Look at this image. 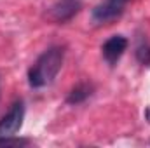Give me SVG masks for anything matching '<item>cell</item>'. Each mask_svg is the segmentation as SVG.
<instances>
[{"label":"cell","instance_id":"3957f363","mask_svg":"<svg viewBox=\"0 0 150 148\" xmlns=\"http://www.w3.org/2000/svg\"><path fill=\"white\" fill-rule=\"evenodd\" d=\"M122 11H124L122 0H108L105 4L96 5L91 12V18H93V23L103 25V23H110L113 19H117L122 14Z\"/></svg>","mask_w":150,"mask_h":148},{"label":"cell","instance_id":"8992f818","mask_svg":"<svg viewBox=\"0 0 150 148\" xmlns=\"http://www.w3.org/2000/svg\"><path fill=\"white\" fill-rule=\"evenodd\" d=\"M91 94H93V85L87 84V82H82V84L75 85L74 89L68 92L67 103H68V105H80V103H84Z\"/></svg>","mask_w":150,"mask_h":148},{"label":"cell","instance_id":"52a82bcc","mask_svg":"<svg viewBox=\"0 0 150 148\" xmlns=\"http://www.w3.org/2000/svg\"><path fill=\"white\" fill-rule=\"evenodd\" d=\"M136 58H138V61H140L142 65H150V45H147V44L138 45V49H136Z\"/></svg>","mask_w":150,"mask_h":148},{"label":"cell","instance_id":"7a4b0ae2","mask_svg":"<svg viewBox=\"0 0 150 148\" xmlns=\"http://www.w3.org/2000/svg\"><path fill=\"white\" fill-rule=\"evenodd\" d=\"M23 118H25V103L19 99L12 103L9 111L0 118V136H14L21 129Z\"/></svg>","mask_w":150,"mask_h":148},{"label":"cell","instance_id":"277c9868","mask_svg":"<svg viewBox=\"0 0 150 148\" xmlns=\"http://www.w3.org/2000/svg\"><path fill=\"white\" fill-rule=\"evenodd\" d=\"M126 47H127L126 37H122V35H113V37H110L105 44H103V47H101V52H103L105 61L113 66V65L120 59V56L124 54Z\"/></svg>","mask_w":150,"mask_h":148},{"label":"cell","instance_id":"6da1fadb","mask_svg":"<svg viewBox=\"0 0 150 148\" xmlns=\"http://www.w3.org/2000/svg\"><path fill=\"white\" fill-rule=\"evenodd\" d=\"M63 58H65V51L61 47H49L47 51H44L28 72L30 85L35 89L49 85L61 70Z\"/></svg>","mask_w":150,"mask_h":148},{"label":"cell","instance_id":"5b68a950","mask_svg":"<svg viewBox=\"0 0 150 148\" xmlns=\"http://www.w3.org/2000/svg\"><path fill=\"white\" fill-rule=\"evenodd\" d=\"M80 7H82V4L79 0H63V2H59V4L51 7L49 16L56 23H65V21L74 18L75 14L80 11Z\"/></svg>","mask_w":150,"mask_h":148},{"label":"cell","instance_id":"9c48e42d","mask_svg":"<svg viewBox=\"0 0 150 148\" xmlns=\"http://www.w3.org/2000/svg\"><path fill=\"white\" fill-rule=\"evenodd\" d=\"M145 118H147V120L150 122V106L147 108V110H145Z\"/></svg>","mask_w":150,"mask_h":148},{"label":"cell","instance_id":"ba28073f","mask_svg":"<svg viewBox=\"0 0 150 148\" xmlns=\"http://www.w3.org/2000/svg\"><path fill=\"white\" fill-rule=\"evenodd\" d=\"M21 145H28V140L14 136H0V147H21Z\"/></svg>","mask_w":150,"mask_h":148}]
</instances>
